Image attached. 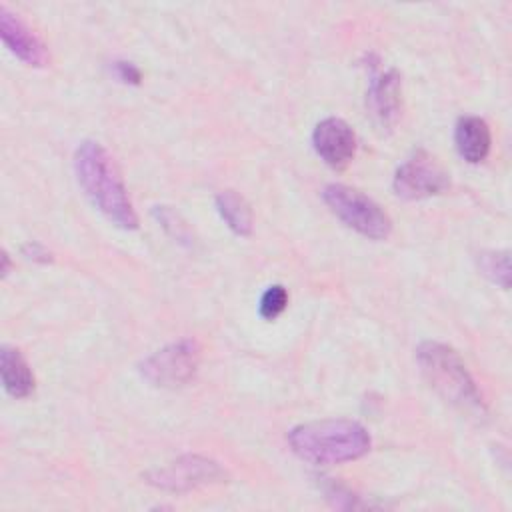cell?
Listing matches in <instances>:
<instances>
[{
	"label": "cell",
	"instance_id": "8",
	"mask_svg": "<svg viewBox=\"0 0 512 512\" xmlns=\"http://www.w3.org/2000/svg\"><path fill=\"white\" fill-rule=\"evenodd\" d=\"M312 146L316 154L330 168H344L356 152V134L342 118H324L312 132Z\"/></svg>",
	"mask_w": 512,
	"mask_h": 512
},
{
	"label": "cell",
	"instance_id": "16",
	"mask_svg": "<svg viewBox=\"0 0 512 512\" xmlns=\"http://www.w3.org/2000/svg\"><path fill=\"white\" fill-rule=\"evenodd\" d=\"M154 216L162 224V228L168 234H172L176 240H180V242H188L190 240L188 226L180 220V216L174 210H170L168 206H156L154 208Z\"/></svg>",
	"mask_w": 512,
	"mask_h": 512
},
{
	"label": "cell",
	"instance_id": "2",
	"mask_svg": "<svg viewBox=\"0 0 512 512\" xmlns=\"http://www.w3.org/2000/svg\"><path fill=\"white\" fill-rule=\"evenodd\" d=\"M292 452L312 464H342L368 454V430L344 418L314 420L294 426L286 436Z\"/></svg>",
	"mask_w": 512,
	"mask_h": 512
},
{
	"label": "cell",
	"instance_id": "13",
	"mask_svg": "<svg viewBox=\"0 0 512 512\" xmlns=\"http://www.w3.org/2000/svg\"><path fill=\"white\" fill-rule=\"evenodd\" d=\"M216 210L234 234L248 236L252 232V210L234 190H222L216 194Z\"/></svg>",
	"mask_w": 512,
	"mask_h": 512
},
{
	"label": "cell",
	"instance_id": "3",
	"mask_svg": "<svg viewBox=\"0 0 512 512\" xmlns=\"http://www.w3.org/2000/svg\"><path fill=\"white\" fill-rule=\"evenodd\" d=\"M416 360L426 382L452 406L468 414H482V396L466 364L454 348L442 342L426 340L416 348Z\"/></svg>",
	"mask_w": 512,
	"mask_h": 512
},
{
	"label": "cell",
	"instance_id": "9",
	"mask_svg": "<svg viewBox=\"0 0 512 512\" xmlns=\"http://www.w3.org/2000/svg\"><path fill=\"white\" fill-rule=\"evenodd\" d=\"M400 102H402V80L400 74L390 68L386 72H378L372 76L366 106L380 130H392L398 116H400Z\"/></svg>",
	"mask_w": 512,
	"mask_h": 512
},
{
	"label": "cell",
	"instance_id": "12",
	"mask_svg": "<svg viewBox=\"0 0 512 512\" xmlns=\"http://www.w3.org/2000/svg\"><path fill=\"white\" fill-rule=\"evenodd\" d=\"M0 372L2 386L12 398H26L34 390V376L24 356L10 346H2L0 350Z\"/></svg>",
	"mask_w": 512,
	"mask_h": 512
},
{
	"label": "cell",
	"instance_id": "4",
	"mask_svg": "<svg viewBox=\"0 0 512 512\" xmlns=\"http://www.w3.org/2000/svg\"><path fill=\"white\" fill-rule=\"evenodd\" d=\"M326 206L352 230L358 234L384 240L392 230L390 216L366 194L344 184H328L322 190Z\"/></svg>",
	"mask_w": 512,
	"mask_h": 512
},
{
	"label": "cell",
	"instance_id": "10",
	"mask_svg": "<svg viewBox=\"0 0 512 512\" xmlns=\"http://www.w3.org/2000/svg\"><path fill=\"white\" fill-rule=\"evenodd\" d=\"M0 36L4 46L28 66H46L50 60L42 40L6 6H0Z\"/></svg>",
	"mask_w": 512,
	"mask_h": 512
},
{
	"label": "cell",
	"instance_id": "1",
	"mask_svg": "<svg viewBox=\"0 0 512 512\" xmlns=\"http://www.w3.org/2000/svg\"><path fill=\"white\" fill-rule=\"evenodd\" d=\"M74 174L92 206L114 226L136 230L138 216L120 170L108 150L96 140H84L74 152Z\"/></svg>",
	"mask_w": 512,
	"mask_h": 512
},
{
	"label": "cell",
	"instance_id": "5",
	"mask_svg": "<svg viewBox=\"0 0 512 512\" xmlns=\"http://www.w3.org/2000/svg\"><path fill=\"white\" fill-rule=\"evenodd\" d=\"M200 346L194 338L172 342L140 364V374L154 386L180 388L186 386L198 370Z\"/></svg>",
	"mask_w": 512,
	"mask_h": 512
},
{
	"label": "cell",
	"instance_id": "19",
	"mask_svg": "<svg viewBox=\"0 0 512 512\" xmlns=\"http://www.w3.org/2000/svg\"><path fill=\"white\" fill-rule=\"evenodd\" d=\"M8 270H10V260H8V254H6V250L2 252V276H8Z\"/></svg>",
	"mask_w": 512,
	"mask_h": 512
},
{
	"label": "cell",
	"instance_id": "11",
	"mask_svg": "<svg viewBox=\"0 0 512 512\" xmlns=\"http://www.w3.org/2000/svg\"><path fill=\"white\" fill-rule=\"evenodd\" d=\"M454 144L466 162H482L488 156L492 144V134L486 120L478 116H462L454 128Z\"/></svg>",
	"mask_w": 512,
	"mask_h": 512
},
{
	"label": "cell",
	"instance_id": "7",
	"mask_svg": "<svg viewBox=\"0 0 512 512\" xmlns=\"http://www.w3.org/2000/svg\"><path fill=\"white\" fill-rule=\"evenodd\" d=\"M394 192L404 200H422L442 194L450 186L448 172L426 152H416L394 174Z\"/></svg>",
	"mask_w": 512,
	"mask_h": 512
},
{
	"label": "cell",
	"instance_id": "17",
	"mask_svg": "<svg viewBox=\"0 0 512 512\" xmlns=\"http://www.w3.org/2000/svg\"><path fill=\"white\" fill-rule=\"evenodd\" d=\"M114 72L126 84H140L142 80V72L132 62H124V60L114 62Z\"/></svg>",
	"mask_w": 512,
	"mask_h": 512
},
{
	"label": "cell",
	"instance_id": "6",
	"mask_svg": "<svg viewBox=\"0 0 512 512\" xmlns=\"http://www.w3.org/2000/svg\"><path fill=\"white\" fill-rule=\"evenodd\" d=\"M146 480L162 490L186 492L192 488L224 482L226 470L212 458L186 454L168 462L166 466H158L146 472Z\"/></svg>",
	"mask_w": 512,
	"mask_h": 512
},
{
	"label": "cell",
	"instance_id": "18",
	"mask_svg": "<svg viewBox=\"0 0 512 512\" xmlns=\"http://www.w3.org/2000/svg\"><path fill=\"white\" fill-rule=\"evenodd\" d=\"M22 254H24L26 258H30V260H36V262H50V260H52L50 252H48L42 244H38V242H28V244H24Z\"/></svg>",
	"mask_w": 512,
	"mask_h": 512
},
{
	"label": "cell",
	"instance_id": "14",
	"mask_svg": "<svg viewBox=\"0 0 512 512\" xmlns=\"http://www.w3.org/2000/svg\"><path fill=\"white\" fill-rule=\"evenodd\" d=\"M478 266L484 276H488L494 284L502 286L504 290L510 286V258L508 252H482L478 258Z\"/></svg>",
	"mask_w": 512,
	"mask_h": 512
},
{
	"label": "cell",
	"instance_id": "15",
	"mask_svg": "<svg viewBox=\"0 0 512 512\" xmlns=\"http://www.w3.org/2000/svg\"><path fill=\"white\" fill-rule=\"evenodd\" d=\"M286 304H288V292H286V288L280 286V284H274V286H270V288L262 294L258 310H260V316H262L264 320H274V318H278V316L284 312Z\"/></svg>",
	"mask_w": 512,
	"mask_h": 512
}]
</instances>
